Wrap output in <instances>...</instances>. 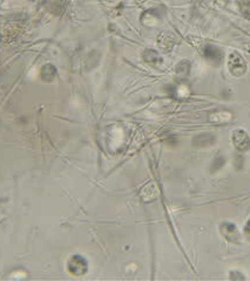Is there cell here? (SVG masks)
Wrapping results in <instances>:
<instances>
[{"instance_id": "cell-2", "label": "cell", "mask_w": 250, "mask_h": 281, "mask_svg": "<svg viewBox=\"0 0 250 281\" xmlns=\"http://www.w3.org/2000/svg\"><path fill=\"white\" fill-rule=\"evenodd\" d=\"M229 70L235 76L242 75L246 72V62L239 54L234 53L229 56Z\"/></svg>"}, {"instance_id": "cell-1", "label": "cell", "mask_w": 250, "mask_h": 281, "mask_svg": "<svg viewBox=\"0 0 250 281\" xmlns=\"http://www.w3.org/2000/svg\"><path fill=\"white\" fill-rule=\"evenodd\" d=\"M233 140L235 146H236L239 150L246 151L250 148V137L248 134L246 133V130L243 129L235 130L233 134Z\"/></svg>"}]
</instances>
